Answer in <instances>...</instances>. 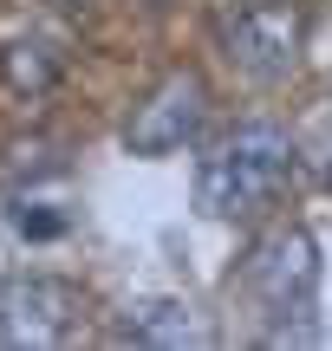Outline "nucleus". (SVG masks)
Returning a JSON list of instances; mask_svg holds the SVG:
<instances>
[{
  "label": "nucleus",
  "mask_w": 332,
  "mask_h": 351,
  "mask_svg": "<svg viewBox=\"0 0 332 351\" xmlns=\"http://www.w3.org/2000/svg\"><path fill=\"white\" fill-rule=\"evenodd\" d=\"M59 169H65V143H52V137H20V143H7L0 182L20 189V182H39V176H59Z\"/></svg>",
  "instance_id": "obj_8"
},
{
  "label": "nucleus",
  "mask_w": 332,
  "mask_h": 351,
  "mask_svg": "<svg viewBox=\"0 0 332 351\" xmlns=\"http://www.w3.org/2000/svg\"><path fill=\"white\" fill-rule=\"evenodd\" d=\"M202 117H209V85L195 72H169L163 85H150L130 104L124 143H130V156H169L202 130Z\"/></svg>",
  "instance_id": "obj_4"
},
{
  "label": "nucleus",
  "mask_w": 332,
  "mask_h": 351,
  "mask_svg": "<svg viewBox=\"0 0 332 351\" xmlns=\"http://www.w3.org/2000/svg\"><path fill=\"white\" fill-rule=\"evenodd\" d=\"M215 39H222V59H228L241 78L274 85V78H287L300 65L307 13H300L294 0H248V7H235L228 20L215 26Z\"/></svg>",
  "instance_id": "obj_3"
},
{
  "label": "nucleus",
  "mask_w": 332,
  "mask_h": 351,
  "mask_svg": "<svg viewBox=\"0 0 332 351\" xmlns=\"http://www.w3.org/2000/svg\"><path fill=\"white\" fill-rule=\"evenodd\" d=\"M241 287L261 300V313L287 319L274 339H313V326H294V319L313 313V293H320V247H313L307 228H268V234L248 247L241 261Z\"/></svg>",
  "instance_id": "obj_2"
},
{
  "label": "nucleus",
  "mask_w": 332,
  "mask_h": 351,
  "mask_svg": "<svg viewBox=\"0 0 332 351\" xmlns=\"http://www.w3.org/2000/svg\"><path fill=\"white\" fill-rule=\"evenodd\" d=\"M117 339H130V345H202L209 326L195 319L189 300H137L124 313V326H117Z\"/></svg>",
  "instance_id": "obj_6"
},
{
  "label": "nucleus",
  "mask_w": 332,
  "mask_h": 351,
  "mask_svg": "<svg viewBox=\"0 0 332 351\" xmlns=\"http://www.w3.org/2000/svg\"><path fill=\"white\" fill-rule=\"evenodd\" d=\"M52 7H98V0H52Z\"/></svg>",
  "instance_id": "obj_10"
},
{
  "label": "nucleus",
  "mask_w": 332,
  "mask_h": 351,
  "mask_svg": "<svg viewBox=\"0 0 332 351\" xmlns=\"http://www.w3.org/2000/svg\"><path fill=\"white\" fill-rule=\"evenodd\" d=\"M0 78H7V91H20V98H46V91L65 78V52H59V39H46V33H20L7 52H0Z\"/></svg>",
  "instance_id": "obj_7"
},
{
  "label": "nucleus",
  "mask_w": 332,
  "mask_h": 351,
  "mask_svg": "<svg viewBox=\"0 0 332 351\" xmlns=\"http://www.w3.org/2000/svg\"><path fill=\"white\" fill-rule=\"evenodd\" d=\"M287 176H294V137L268 117H248L228 137H215L195 163V208L215 221H241L281 195Z\"/></svg>",
  "instance_id": "obj_1"
},
{
  "label": "nucleus",
  "mask_w": 332,
  "mask_h": 351,
  "mask_svg": "<svg viewBox=\"0 0 332 351\" xmlns=\"http://www.w3.org/2000/svg\"><path fill=\"white\" fill-rule=\"evenodd\" d=\"M78 319V293L52 274H13L0 287V345H59Z\"/></svg>",
  "instance_id": "obj_5"
},
{
  "label": "nucleus",
  "mask_w": 332,
  "mask_h": 351,
  "mask_svg": "<svg viewBox=\"0 0 332 351\" xmlns=\"http://www.w3.org/2000/svg\"><path fill=\"white\" fill-rule=\"evenodd\" d=\"M65 228H72V215L52 208V202H20L13 208V234H26V241H59Z\"/></svg>",
  "instance_id": "obj_9"
},
{
  "label": "nucleus",
  "mask_w": 332,
  "mask_h": 351,
  "mask_svg": "<svg viewBox=\"0 0 332 351\" xmlns=\"http://www.w3.org/2000/svg\"><path fill=\"white\" fill-rule=\"evenodd\" d=\"M326 182H332V163H326Z\"/></svg>",
  "instance_id": "obj_12"
},
{
  "label": "nucleus",
  "mask_w": 332,
  "mask_h": 351,
  "mask_svg": "<svg viewBox=\"0 0 332 351\" xmlns=\"http://www.w3.org/2000/svg\"><path fill=\"white\" fill-rule=\"evenodd\" d=\"M143 7H163V0H143Z\"/></svg>",
  "instance_id": "obj_11"
}]
</instances>
